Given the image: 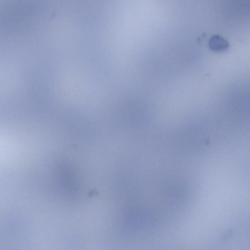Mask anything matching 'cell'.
<instances>
[{
    "mask_svg": "<svg viewBox=\"0 0 250 250\" xmlns=\"http://www.w3.org/2000/svg\"><path fill=\"white\" fill-rule=\"evenodd\" d=\"M209 143V135L206 127L192 124L184 127L174 136L172 141L173 150L182 156L199 154Z\"/></svg>",
    "mask_w": 250,
    "mask_h": 250,
    "instance_id": "6da1fadb",
    "label": "cell"
},
{
    "mask_svg": "<svg viewBox=\"0 0 250 250\" xmlns=\"http://www.w3.org/2000/svg\"><path fill=\"white\" fill-rule=\"evenodd\" d=\"M209 49L214 52H221L226 51L229 47L227 40L218 34L213 35L208 41Z\"/></svg>",
    "mask_w": 250,
    "mask_h": 250,
    "instance_id": "7a4b0ae2",
    "label": "cell"
}]
</instances>
